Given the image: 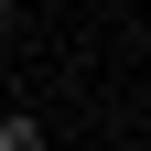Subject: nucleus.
<instances>
[{"label":"nucleus","instance_id":"1","mask_svg":"<svg viewBox=\"0 0 151 151\" xmlns=\"http://www.w3.org/2000/svg\"><path fill=\"white\" fill-rule=\"evenodd\" d=\"M0 151H54V140H43V119H22V108H11V119H0Z\"/></svg>","mask_w":151,"mask_h":151},{"label":"nucleus","instance_id":"2","mask_svg":"<svg viewBox=\"0 0 151 151\" xmlns=\"http://www.w3.org/2000/svg\"><path fill=\"white\" fill-rule=\"evenodd\" d=\"M0 22H11V0H0Z\"/></svg>","mask_w":151,"mask_h":151}]
</instances>
